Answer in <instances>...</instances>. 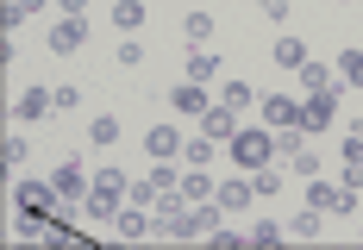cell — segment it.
I'll return each mask as SVG.
<instances>
[{"label": "cell", "mask_w": 363, "mask_h": 250, "mask_svg": "<svg viewBox=\"0 0 363 250\" xmlns=\"http://www.w3.org/2000/svg\"><path fill=\"white\" fill-rule=\"evenodd\" d=\"M125 200H132V181L119 176V169H101L94 188H88V200H82V213H88V219H113Z\"/></svg>", "instance_id": "obj_1"}, {"label": "cell", "mask_w": 363, "mask_h": 250, "mask_svg": "<svg viewBox=\"0 0 363 250\" xmlns=\"http://www.w3.org/2000/svg\"><path fill=\"white\" fill-rule=\"evenodd\" d=\"M276 157H282V150H276V132H269V125H263V132H238V138H232V163H238L245 176L269 169Z\"/></svg>", "instance_id": "obj_2"}, {"label": "cell", "mask_w": 363, "mask_h": 250, "mask_svg": "<svg viewBox=\"0 0 363 250\" xmlns=\"http://www.w3.org/2000/svg\"><path fill=\"white\" fill-rule=\"evenodd\" d=\"M332 119H338V88H332V94H307V101H301V132H307V138H320Z\"/></svg>", "instance_id": "obj_3"}, {"label": "cell", "mask_w": 363, "mask_h": 250, "mask_svg": "<svg viewBox=\"0 0 363 250\" xmlns=\"http://www.w3.org/2000/svg\"><path fill=\"white\" fill-rule=\"evenodd\" d=\"M50 188H57V200H88V188H94V176L75 163V157H63L57 163V176H50Z\"/></svg>", "instance_id": "obj_4"}, {"label": "cell", "mask_w": 363, "mask_h": 250, "mask_svg": "<svg viewBox=\"0 0 363 250\" xmlns=\"http://www.w3.org/2000/svg\"><path fill=\"white\" fill-rule=\"evenodd\" d=\"M169 107H176L182 119H201V113L213 107V94H207V88H201V81H188V75H182L176 88H169Z\"/></svg>", "instance_id": "obj_5"}, {"label": "cell", "mask_w": 363, "mask_h": 250, "mask_svg": "<svg viewBox=\"0 0 363 250\" xmlns=\"http://www.w3.org/2000/svg\"><path fill=\"white\" fill-rule=\"evenodd\" d=\"M13 113H19L26 125H38V119H50V113H57V88H19V101H13Z\"/></svg>", "instance_id": "obj_6"}, {"label": "cell", "mask_w": 363, "mask_h": 250, "mask_svg": "<svg viewBox=\"0 0 363 250\" xmlns=\"http://www.w3.org/2000/svg\"><path fill=\"white\" fill-rule=\"evenodd\" d=\"M307 200H313L320 213H351V207H357V194H351L345 181L332 188V181H320V176H313V188H307Z\"/></svg>", "instance_id": "obj_7"}, {"label": "cell", "mask_w": 363, "mask_h": 250, "mask_svg": "<svg viewBox=\"0 0 363 250\" xmlns=\"http://www.w3.org/2000/svg\"><path fill=\"white\" fill-rule=\"evenodd\" d=\"M113 232H119V238H145V232H157V213L138 207V200H125V207L113 213Z\"/></svg>", "instance_id": "obj_8"}, {"label": "cell", "mask_w": 363, "mask_h": 250, "mask_svg": "<svg viewBox=\"0 0 363 250\" xmlns=\"http://www.w3.org/2000/svg\"><path fill=\"white\" fill-rule=\"evenodd\" d=\"M213 200L225 207V213H245V207L257 200V188H251V176H225V181L213 188Z\"/></svg>", "instance_id": "obj_9"}, {"label": "cell", "mask_w": 363, "mask_h": 250, "mask_svg": "<svg viewBox=\"0 0 363 250\" xmlns=\"http://www.w3.org/2000/svg\"><path fill=\"white\" fill-rule=\"evenodd\" d=\"M13 200H19V213H26V219H44V213H50V200H57V188H50V181H19Z\"/></svg>", "instance_id": "obj_10"}, {"label": "cell", "mask_w": 363, "mask_h": 250, "mask_svg": "<svg viewBox=\"0 0 363 250\" xmlns=\"http://www.w3.org/2000/svg\"><path fill=\"white\" fill-rule=\"evenodd\" d=\"M201 132H207L213 144H232V138H238V113L219 101V107H207V113H201Z\"/></svg>", "instance_id": "obj_11"}, {"label": "cell", "mask_w": 363, "mask_h": 250, "mask_svg": "<svg viewBox=\"0 0 363 250\" xmlns=\"http://www.w3.org/2000/svg\"><path fill=\"white\" fill-rule=\"evenodd\" d=\"M145 157H150V163H176V157H182V132L150 125V132H145Z\"/></svg>", "instance_id": "obj_12"}, {"label": "cell", "mask_w": 363, "mask_h": 250, "mask_svg": "<svg viewBox=\"0 0 363 250\" xmlns=\"http://www.w3.org/2000/svg\"><path fill=\"white\" fill-rule=\"evenodd\" d=\"M263 125H276V132L301 125V101H289V94H263Z\"/></svg>", "instance_id": "obj_13"}, {"label": "cell", "mask_w": 363, "mask_h": 250, "mask_svg": "<svg viewBox=\"0 0 363 250\" xmlns=\"http://www.w3.org/2000/svg\"><path fill=\"white\" fill-rule=\"evenodd\" d=\"M82 44H88V25H82V19H57V25H50V50H57V57H69Z\"/></svg>", "instance_id": "obj_14"}, {"label": "cell", "mask_w": 363, "mask_h": 250, "mask_svg": "<svg viewBox=\"0 0 363 250\" xmlns=\"http://www.w3.org/2000/svg\"><path fill=\"white\" fill-rule=\"evenodd\" d=\"M294 75H301V88H307V94H332V88H338V75H332L326 63H313V57H307Z\"/></svg>", "instance_id": "obj_15"}, {"label": "cell", "mask_w": 363, "mask_h": 250, "mask_svg": "<svg viewBox=\"0 0 363 250\" xmlns=\"http://www.w3.org/2000/svg\"><path fill=\"white\" fill-rule=\"evenodd\" d=\"M213 69H219V50H194V57H188V81H201V88H207V81H213Z\"/></svg>", "instance_id": "obj_16"}, {"label": "cell", "mask_w": 363, "mask_h": 250, "mask_svg": "<svg viewBox=\"0 0 363 250\" xmlns=\"http://www.w3.org/2000/svg\"><path fill=\"white\" fill-rule=\"evenodd\" d=\"M113 25L119 32H138L145 25V0H113Z\"/></svg>", "instance_id": "obj_17"}, {"label": "cell", "mask_w": 363, "mask_h": 250, "mask_svg": "<svg viewBox=\"0 0 363 250\" xmlns=\"http://www.w3.org/2000/svg\"><path fill=\"white\" fill-rule=\"evenodd\" d=\"M26 157H32V144L19 138V132H6V138H0V163H6V176H13V169H19Z\"/></svg>", "instance_id": "obj_18"}, {"label": "cell", "mask_w": 363, "mask_h": 250, "mask_svg": "<svg viewBox=\"0 0 363 250\" xmlns=\"http://www.w3.org/2000/svg\"><path fill=\"white\" fill-rule=\"evenodd\" d=\"M219 101H225L232 113H245V107H257V88H251V81H225V88H219Z\"/></svg>", "instance_id": "obj_19"}, {"label": "cell", "mask_w": 363, "mask_h": 250, "mask_svg": "<svg viewBox=\"0 0 363 250\" xmlns=\"http://www.w3.org/2000/svg\"><path fill=\"white\" fill-rule=\"evenodd\" d=\"M44 6H50V0H6V13H0V19H6V38H13L19 19H32V13H44Z\"/></svg>", "instance_id": "obj_20"}, {"label": "cell", "mask_w": 363, "mask_h": 250, "mask_svg": "<svg viewBox=\"0 0 363 250\" xmlns=\"http://www.w3.org/2000/svg\"><path fill=\"white\" fill-rule=\"evenodd\" d=\"M182 32H188V44H213V13H188Z\"/></svg>", "instance_id": "obj_21"}, {"label": "cell", "mask_w": 363, "mask_h": 250, "mask_svg": "<svg viewBox=\"0 0 363 250\" xmlns=\"http://www.w3.org/2000/svg\"><path fill=\"white\" fill-rule=\"evenodd\" d=\"M289 169H294V176H307V181H313V176H320V150H313V144L289 150Z\"/></svg>", "instance_id": "obj_22"}, {"label": "cell", "mask_w": 363, "mask_h": 250, "mask_svg": "<svg viewBox=\"0 0 363 250\" xmlns=\"http://www.w3.org/2000/svg\"><path fill=\"white\" fill-rule=\"evenodd\" d=\"M276 63H282V69H301V63H307V44H301V38H276Z\"/></svg>", "instance_id": "obj_23"}, {"label": "cell", "mask_w": 363, "mask_h": 250, "mask_svg": "<svg viewBox=\"0 0 363 250\" xmlns=\"http://www.w3.org/2000/svg\"><path fill=\"white\" fill-rule=\"evenodd\" d=\"M338 81H345V88H363V50H345V57H338Z\"/></svg>", "instance_id": "obj_24"}, {"label": "cell", "mask_w": 363, "mask_h": 250, "mask_svg": "<svg viewBox=\"0 0 363 250\" xmlns=\"http://www.w3.org/2000/svg\"><path fill=\"white\" fill-rule=\"evenodd\" d=\"M88 144H119V119H113V113H101V119L88 125Z\"/></svg>", "instance_id": "obj_25"}, {"label": "cell", "mask_w": 363, "mask_h": 250, "mask_svg": "<svg viewBox=\"0 0 363 250\" xmlns=\"http://www.w3.org/2000/svg\"><path fill=\"white\" fill-rule=\"evenodd\" d=\"M182 200H213V181L201 176V169H194V176H182Z\"/></svg>", "instance_id": "obj_26"}, {"label": "cell", "mask_w": 363, "mask_h": 250, "mask_svg": "<svg viewBox=\"0 0 363 250\" xmlns=\"http://www.w3.org/2000/svg\"><path fill=\"white\" fill-rule=\"evenodd\" d=\"M320 219H326L320 207H307V213H301V219L289 225V238H320Z\"/></svg>", "instance_id": "obj_27"}, {"label": "cell", "mask_w": 363, "mask_h": 250, "mask_svg": "<svg viewBox=\"0 0 363 250\" xmlns=\"http://www.w3.org/2000/svg\"><path fill=\"white\" fill-rule=\"evenodd\" d=\"M182 157H188V163H194V169H201V163H213V138H207V132H201V138H194V144H182Z\"/></svg>", "instance_id": "obj_28"}, {"label": "cell", "mask_w": 363, "mask_h": 250, "mask_svg": "<svg viewBox=\"0 0 363 250\" xmlns=\"http://www.w3.org/2000/svg\"><path fill=\"white\" fill-rule=\"evenodd\" d=\"M282 238H289V225H276V219H263V225L251 232V244H257V250H263V244H282Z\"/></svg>", "instance_id": "obj_29"}, {"label": "cell", "mask_w": 363, "mask_h": 250, "mask_svg": "<svg viewBox=\"0 0 363 250\" xmlns=\"http://www.w3.org/2000/svg\"><path fill=\"white\" fill-rule=\"evenodd\" d=\"M251 188H257V200H269V194H282V176H276V169H257Z\"/></svg>", "instance_id": "obj_30"}, {"label": "cell", "mask_w": 363, "mask_h": 250, "mask_svg": "<svg viewBox=\"0 0 363 250\" xmlns=\"http://www.w3.org/2000/svg\"><path fill=\"white\" fill-rule=\"evenodd\" d=\"M150 181H157V188H163V194H176V188H182V176H176V163H157V169H150Z\"/></svg>", "instance_id": "obj_31"}, {"label": "cell", "mask_w": 363, "mask_h": 250, "mask_svg": "<svg viewBox=\"0 0 363 250\" xmlns=\"http://www.w3.org/2000/svg\"><path fill=\"white\" fill-rule=\"evenodd\" d=\"M113 57H119V63H125V69H138V63H145V44H138V38H125V44H119V50H113Z\"/></svg>", "instance_id": "obj_32"}, {"label": "cell", "mask_w": 363, "mask_h": 250, "mask_svg": "<svg viewBox=\"0 0 363 250\" xmlns=\"http://www.w3.org/2000/svg\"><path fill=\"white\" fill-rule=\"evenodd\" d=\"M82 107V88H69V81H63V88H57V113H75Z\"/></svg>", "instance_id": "obj_33"}, {"label": "cell", "mask_w": 363, "mask_h": 250, "mask_svg": "<svg viewBox=\"0 0 363 250\" xmlns=\"http://www.w3.org/2000/svg\"><path fill=\"white\" fill-rule=\"evenodd\" d=\"M257 6H263V19H276V25L289 19V0H257Z\"/></svg>", "instance_id": "obj_34"}, {"label": "cell", "mask_w": 363, "mask_h": 250, "mask_svg": "<svg viewBox=\"0 0 363 250\" xmlns=\"http://www.w3.org/2000/svg\"><path fill=\"white\" fill-rule=\"evenodd\" d=\"M57 6H63V19H82L88 13V0H57Z\"/></svg>", "instance_id": "obj_35"}, {"label": "cell", "mask_w": 363, "mask_h": 250, "mask_svg": "<svg viewBox=\"0 0 363 250\" xmlns=\"http://www.w3.org/2000/svg\"><path fill=\"white\" fill-rule=\"evenodd\" d=\"M357 132H363V125H357Z\"/></svg>", "instance_id": "obj_36"}]
</instances>
